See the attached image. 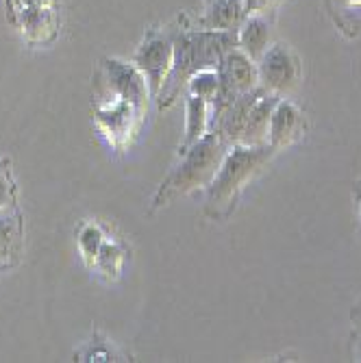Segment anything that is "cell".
Returning <instances> with one entry per match:
<instances>
[{
  "mask_svg": "<svg viewBox=\"0 0 361 363\" xmlns=\"http://www.w3.org/2000/svg\"><path fill=\"white\" fill-rule=\"evenodd\" d=\"M174 61V42L172 33H150V35L140 44L133 63L138 65V70L146 77L150 96L157 98L163 83H166Z\"/></svg>",
  "mask_w": 361,
  "mask_h": 363,
  "instance_id": "obj_7",
  "label": "cell"
},
{
  "mask_svg": "<svg viewBox=\"0 0 361 363\" xmlns=\"http://www.w3.org/2000/svg\"><path fill=\"white\" fill-rule=\"evenodd\" d=\"M207 3H209V0H207Z\"/></svg>",
  "mask_w": 361,
  "mask_h": 363,
  "instance_id": "obj_20",
  "label": "cell"
},
{
  "mask_svg": "<svg viewBox=\"0 0 361 363\" xmlns=\"http://www.w3.org/2000/svg\"><path fill=\"white\" fill-rule=\"evenodd\" d=\"M277 150L266 146H242L235 144L228 148L222 166L207 187V211L218 216L224 207L231 205L246 183L266 166Z\"/></svg>",
  "mask_w": 361,
  "mask_h": 363,
  "instance_id": "obj_3",
  "label": "cell"
},
{
  "mask_svg": "<svg viewBox=\"0 0 361 363\" xmlns=\"http://www.w3.org/2000/svg\"><path fill=\"white\" fill-rule=\"evenodd\" d=\"M170 33L174 42V61L166 83L157 96L159 109L170 107L196 72L218 70L222 57L228 50L238 48V30H205L181 26Z\"/></svg>",
  "mask_w": 361,
  "mask_h": 363,
  "instance_id": "obj_1",
  "label": "cell"
},
{
  "mask_svg": "<svg viewBox=\"0 0 361 363\" xmlns=\"http://www.w3.org/2000/svg\"><path fill=\"white\" fill-rule=\"evenodd\" d=\"M103 233H101V228L94 226V224H87L83 230H81V235H79V248L83 250V255L87 259H96L98 252H101L103 248Z\"/></svg>",
  "mask_w": 361,
  "mask_h": 363,
  "instance_id": "obj_15",
  "label": "cell"
},
{
  "mask_svg": "<svg viewBox=\"0 0 361 363\" xmlns=\"http://www.w3.org/2000/svg\"><path fill=\"white\" fill-rule=\"evenodd\" d=\"M359 357H361V354H359Z\"/></svg>",
  "mask_w": 361,
  "mask_h": 363,
  "instance_id": "obj_21",
  "label": "cell"
},
{
  "mask_svg": "<svg viewBox=\"0 0 361 363\" xmlns=\"http://www.w3.org/2000/svg\"><path fill=\"white\" fill-rule=\"evenodd\" d=\"M246 18L244 0H209L205 16L199 20V28L205 30H238Z\"/></svg>",
  "mask_w": 361,
  "mask_h": 363,
  "instance_id": "obj_11",
  "label": "cell"
},
{
  "mask_svg": "<svg viewBox=\"0 0 361 363\" xmlns=\"http://www.w3.org/2000/svg\"><path fill=\"white\" fill-rule=\"evenodd\" d=\"M18 240H20L18 220L7 213L0 216V261H7L16 252Z\"/></svg>",
  "mask_w": 361,
  "mask_h": 363,
  "instance_id": "obj_14",
  "label": "cell"
},
{
  "mask_svg": "<svg viewBox=\"0 0 361 363\" xmlns=\"http://www.w3.org/2000/svg\"><path fill=\"white\" fill-rule=\"evenodd\" d=\"M259 85L270 94L283 96L296 89L301 83V61L287 44L277 42L257 61Z\"/></svg>",
  "mask_w": 361,
  "mask_h": 363,
  "instance_id": "obj_6",
  "label": "cell"
},
{
  "mask_svg": "<svg viewBox=\"0 0 361 363\" xmlns=\"http://www.w3.org/2000/svg\"><path fill=\"white\" fill-rule=\"evenodd\" d=\"M59 0H9V7L13 13L22 9H33V7H55Z\"/></svg>",
  "mask_w": 361,
  "mask_h": 363,
  "instance_id": "obj_16",
  "label": "cell"
},
{
  "mask_svg": "<svg viewBox=\"0 0 361 363\" xmlns=\"http://www.w3.org/2000/svg\"><path fill=\"white\" fill-rule=\"evenodd\" d=\"M218 79H220V87L213 103L209 105V126L238 96L259 87L257 63L240 48H233L222 57L218 65Z\"/></svg>",
  "mask_w": 361,
  "mask_h": 363,
  "instance_id": "obj_4",
  "label": "cell"
},
{
  "mask_svg": "<svg viewBox=\"0 0 361 363\" xmlns=\"http://www.w3.org/2000/svg\"><path fill=\"white\" fill-rule=\"evenodd\" d=\"M11 201V185L5 174H0V207H5Z\"/></svg>",
  "mask_w": 361,
  "mask_h": 363,
  "instance_id": "obj_17",
  "label": "cell"
},
{
  "mask_svg": "<svg viewBox=\"0 0 361 363\" xmlns=\"http://www.w3.org/2000/svg\"><path fill=\"white\" fill-rule=\"evenodd\" d=\"M228 146L216 130L207 133L194 142L187 150L181 152V163L170 172V177L161 183L159 194L155 198V205H168L174 198L189 194L191 189L209 187L213 177L218 174L222 161L228 152Z\"/></svg>",
  "mask_w": 361,
  "mask_h": 363,
  "instance_id": "obj_2",
  "label": "cell"
},
{
  "mask_svg": "<svg viewBox=\"0 0 361 363\" xmlns=\"http://www.w3.org/2000/svg\"><path fill=\"white\" fill-rule=\"evenodd\" d=\"M218 87H220L218 70H201L187 81V94L203 98V101H207L209 105L213 103Z\"/></svg>",
  "mask_w": 361,
  "mask_h": 363,
  "instance_id": "obj_13",
  "label": "cell"
},
{
  "mask_svg": "<svg viewBox=\"0 0 361 363\" xmlns=\"http://www.w3.org/2000/svg\"><path fill=\"white\" fill-rule=\"evenodd\" d=\"M279 98L281 96L270 94L268 89H264L259 94L255 105L250 107V113H248L244 130H242V138H240L242 146H266L268 144L270 116H272V109H274Z\"/></svg>",
  "mask_w": 361,
  "mask_h": 363,
  "instance_id": "obj_9",
  "label": "cell"
},
{
  "mask_svg": "<svg viewBox=\"0 0 361 363\" xmlns=\"http://www.w3.org/2000/svg\"><path fill=\"white\" fill-rule=\"evenodd\" d=\"M301 128H303L301 109L294 103L285 101V98H279L272 109V116H270L268 144L274 150H281L301 135Z\"/></svg>",
  "mask_w": 361,
  "mask_h": 363,
  "instance_id": "obj_8",
  "label": "cell"
},
{
  "mask_svg": "<svg viewBox=\"0 0 361 363\" xmlns=\"http://www.w3.org/2000/svg\"><path fill=\"white\" fill-rule=\"evenodd\" d=\"M270 38V20L264 13H246L244 22L238 28V48L257 63L261 55L268 50Z\"/></svg>",
  "mask_w": 361,
  "mask_h": 363,
  "instance_id": "obj_10",
  "label": "cell"
},
{
  "mask_svg": "<svg viewBox=\"0 0 361 363\" xmlns=\"http://www.w3.org/2000/svg\"><path fill=\"white\" fill-rule=\"evenodd\" d=\"M101 81H98V94L101 98H120L140 111L146 109L148 103V81L138 70L135 63H124L120 59H103L101 65Z\"/></svg>",
  "mask_w": 361,
  "mask_h": 363,
  "instance_id": "obj_5",
  "label": "cell"
},
{
  "mask_svg": "<svg viewBox=\"0 0 361 363\" xmlns=\"http://www.w3.org/2000/svg\"><path fill=\"white\" fill-rule=\"evenodd\" d=\"M185 138L181 144V150H187L194 142H199L207 130H209V103L203 101L199 96L187 94V103H185Z\"/></svg>",
  "mask_w": 361,
  "mask_h": 363,
  "instance_id": "obj_12",
  "label": "cell"
},
{
  "mask_svg": "<svg viewBox=\"0 0 361 363\" xmlns=\"http://www.w3.org/2000/svg\"><path fill=\"white\" fill-rule=\"evenodd\" d=\"M335 5V9H355L361 7V0H331Z\"/></svg>",
  "mask_w": 361,
  "mask_h": 363,
  "instance_id": "obj_19",
  "label": "cell"
},
{
  "mask_svg": "<svg viewBox=\"0 0 361 363\" xmlns=\"http://www.w3.org/2000/svg\"><path fill=\"white\" fill-rule=\"evenodd\" d=\"M244 5H246V13H261L270 5V0H244Z\"/></svg>",
  "mask_w": 361,
  "mask_h": 363,
  "instance_id": "obj_18",
  "label": "cell"
}]
</instances>
